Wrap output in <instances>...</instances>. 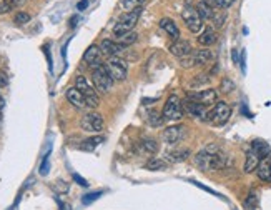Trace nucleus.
<instances>
[{
  "label": "nucleus",
  "mask_w": 271,
  "mask_h": 210,
  "mask_svg": "<svg viewBox=\"0 0 271 210\" xmlns=\"http://www.w3.org/2000/svg\"><path fill=\"white\" fill-rule=\"evenodd\" d=\"M195 164L201 170H221L228 165V157L216 145H208L201 152L196 153Z\"/></svg>",
  "instance_id": "1"
},
{
  "label": "nucleus",
  "mask_w": 271,
  "mask_h": 210,
  "mask_svg": "<svg viewBox=\"0 0 271 210\" xmlns=\"http://www.w3.org/2000/svg\"><path fill=\"white\" fill-rule=\"evenodd\" d=\"M138 15H140V9L123 14L118 22H116V25L113 27V34H115V37L120 39V37H123V35L130 34V32L133 30V27L136 25V22H138Z\"/></svg>",
  "instance_id": "2"
},
{
  "label": "nucleus",
  "mask_w": 271,
  "mask_h": 210,
  "mask_svg": "<svg viewBox=\"0 0 271 210\" xmlns=\"http://www.w3.org/2000/svg\"><path fill=\"white\" fill-rule=\"evenodd\" d=\"M165 120H180L183 117V104H181L178 95H170L168 100L165 102L163 112H161Z\"/></svg>",
  "instance_id": "3"
},
{
  "label": "nucleus",
  "mask_w": 271,
  "mask_h": 210,
  "mask_svg": "<svg viewBox=\"0 0 271 210\" xmlns=\"http://www.w3.org/2000/svg\"><path fill=\"white\" fill-rule=\"evenodd\" d=\"M105 68L110 74V77L116 82H123L127 79V72H128V65L123 59L120 57H110L105 63Z\"/></svg>",
  "instance_id": "4"
},
{
  "label": "nucleus",
  "mask_w": 271,
  "mask_h": 210,
  "mask_svg": "<svg viewBox=\"0 0 271 210\" xmlns=\"http://www.w3.org/2000/svg\"><path fill=\"white\" fill-rule=\"evenodd\" d=\"M92 80H94V85L100 94H105L108 92L113 85V79L110 74L107 72L105 65H98L94 68V74H92Z\"/></svg>",
  "instance_id": "5"
},
{
  "label": "nucleus",
  "mask_w": 271,
  "mask_h": 210,
  "mask_svg": "<svg viewBox=\"0 0 271 210\" xmlns=\"http://www.w3.org/2000/svg\"><path fill=\"white\" fill-rule=\"evenodd\" d=\"M75 87L83 94L85 102H87V107H90V108L98 107V94H97V88L92 87L85 77H77Z\"/></svg>",
  "instance_id": "6"
},
{
  "label": "nucleus",
  "mask_w": 271,
  "mask_h": 210,
  "mask_svg": "<svg viewBox=\"0 0 271 210\" xmlns=\"http://www.w3.org/2000/svg\"><path fill=\"white\" fill-rule=\"evenodd\" d=\"M230 115H232V107L226 102H216L215 107L210 110V120L208 122L215 125H223L228 122Z\"/></svg>",
  "instance_id": "7"
},
{
  "label": "nucleus",
  "mask_w": 271,
  "mask_h": 210,
  "mask_svg": "<svg viewBox=\"0 0 271 210\" xmlns=\"http://www.w3.org/2000/svg\"><path fill=\"white\" fill-rule=\"evenodd\" d=\"M183 20L185 23H187V27L192 32H200L201 29H203V19H201L200 12L196 10V7H185L183 9Z\"/></svg>",
  "instance_id": "8"
},
{
  "label": "nucleus",
  "mask_w": 271,
  "mask_h": 210,
  "mask_svg": "<svg viewBox=\"0 0 271 210\" xmlns=\"http://www.w3.org/2000/svg\"><path fill=\"white\" fill-rule=\"evenodd\" d=\"M183 107L190 112V115L196 117V119L203 120V122H208V120H210V110H208V107H206V105L198 104V102H195V100L188 99V100H185Z\"/></svg>",
  "instance_id": "9"
},
{
  "label": "nucleus",
  "mask_w": 271,
  "mask_h": 210,
  "mask_svg": "<svg viewBox=\"0 0 271 210\" xmlns=\"http://www.w3.org/2000/svg\"><path fill=\"white\" fill-rule=\"evenodd\" d=\"M82 128L85 132H102L103 128V119L98 114H87L82 117Z\"/></svg>",
  "instance_id": "10"
},
{
  "label": "nucleus",
  "mask_w": 271,
  "mask_h": 210,
  "mask_svg": "<svg viewBox=\"0 0 271 210\" xmlns=\"http://www.w3.org/2000/svg\"><path fill=\"white\" fill-rule=\"evenodd\" d=\"M216 95H218L216 92L213 88H210V90H201V92H195V94H190L188 99L203 105H212L216 102Z\"/></svg>",
  "instance_id": "11"
},
{
  "label": "nucleus",
  "mask_w": 271,
  "mask_h": 210,
  "mask_svg": "<svg viewBox=\"0 0 271 210\" xmlns=\"http://www.w3.org/2000/svg\"><path fill=\"white\" fill-rule=\"evenodd\" d=\"M183 132H185L183 125H172V127H168L167 130H163L161 139H163V142H167V144H176L178 140L183 137Z\"/></svg>",
  "instance_id": "12"
},
{
  "label": "nucleus",
  "mask_w": 271,
  "mask_h": 210,
  "mask_svg": "<svg viewBox=\"0 0 271 210\" xmlns=\"http://www.w3.org/2000/svg\"><path fill=\"white\" fill-rule=\"evenodd\" d=\"M125 48L123 43L120 42H113V40H103L102 45H100V50H102V55H107V57H116Z\"/></svg>",
  "instance_id": "13"
},
{
  "label": "nucleus",
  "mask_w": 271,
  "mask_h": 210,
  "mask_svg": "<svg viewBox=\"0 0 271 210\" xmlns=\"http://www.w3.org/2000/svg\"><path fill=\"white\" fill-rule=\"evenodd\" d=\"M170 52L176 57H188L192 54V45H190L188 40H175V42L170 45Z\"/></svg>",
  "instance_id": "14"
},
{
  "label": "nucleus",
  "mask_w": 271,
  "mask_h": 210,
  "mask_svg": "<svg viewBox=\"0 0 271 210\" xmlns=\"http://www.w3.org/2000/svg\"><path fill=\"white\" fill-rule=\"evenodd\" d=\"M100 57H102V50H100V47L98 45H90L87 50H85L83 60L88 63V65H92L95 68V67L102 65V63H100Z\"/></svg>",
  "instance_id": "15"
},
{
  "label": "nucleus",
  "mask_w": 271,
  "mask_h": 210,
  "mask_svg": "<svg viewBox=\"0 0 271 210\" xmlns=\"http://www.w3.org/2000/svg\"><path fill=\"white\" fill-rule=\"evenodd\" d=\"M65 95H67V100H68V102H70L72 105H74V107H77V108H85V107H87V102H85L83 94H82V92H80L77 87L68 88Z\"/></svg>",
  "instance_id": "16"
},
{
  "label": "nucleus",
  "mask_w": 271,
  "mask_h": 210,
  "mask_svg": "<svg viewBox=\"0 0 271 210\" xmlns=\"http://www.w3.org/2000/svg\"><path fill=\"white\" fill-rule=\"evenodd\" d=\"M213 60V54L210 50H206V48H203V50H198L193 54L192 57V62L193 65H198V67H203V65H208L210 62Z\"/></svg>",
  "instance_id": "17"
},
{
  "label": "nucleus",
  "mask_w": 271,
  "mask_h": 210,
  "mask_svg": "<svg viewBox=\"0 0 271 210\" xmlns=\"http://www.w3.org/2000/svg\"><path fill=\"white\" fill-rule=\"evenodd\" d=\"M261 160H263L261 157L258 155V153L254 152L253 148H250L248 153H246V160H245V172H246V173H250V172L256 170L258 165H260Z\"/></svg>",
  "instance_id": "18"
},
{
  "label": "nucleus",
  "mask_w": 271,
  "mask_h": 210,
  "mask_svg": "<svg viewBox=\"0 0 271 210\" xmlns=\"http://www.w3.org/2000/svg\"><path fill=\"white\" fill-rule=\"evenodd\" d=\"M160 27H161V29H163L165 32H167L168 37H172L173 40H178V39H180V29H178L176 23L173 22L172 19H161Z\"/></svg>",
  "instance_id": "19"
},
{
  "label": "nucleus",
  "mask_w": 271,
  "mask_h": 210,
  "mask_svg": "<svg viewBox=\"0 0 271 210\" xmlns=\"http://www.w3.org/2000/svg\"><path fill=\"white\" fill-rule=\"evenodd\" d=\"M256 170H258V177H260L263 182H271V160L268 157H265V159L261 160Z\"/></svg>",
  "instance_id": "20"
},
{
  "label": "nucleus",
  "mask_w": 271,
  "mask_h": 210,
  "mask_svg": "<svg viewBox=\"0 0 271 210\" xmlns=\"http://www.w3.org/2000/svg\"><path fill=\"white\" fill-rule=\"evenodd\" d=\"M196 10L200 12L201 19L203 20H212L215 17V10H213V5H210L208 2H205V0H201L200 3L196 5Z\"/></svg>",
  "instance_id": "21"
},
{
  "label": "nucleus",
  "mask_w": 271,
  "mask_h": 210,
  "mask_svg": "<svg viewBox=\"0 0 271 210\" xmlns=\"http://www.w3.org/2000/svg\"><path fill=\"white\" fill-rule=\"evenodd\" d=\"M218 40V35H216V32L213 30V29H206L203 34H200V37H198V42L201 43V45H213Z\"/></svg>",
  "instance_id": "22"
},
{
  "label": "nucleus",
  "mask_w": 271,
  "mask_h": 210,
  "mask_svg": "<svg viewBox=\"0 0 271 210\" xmlns=\"http://www.w3.org/2000/svg\"><path fill=\"white\" fill-rule=\"evenodd\" d=\"M252 148L258 153V155L261 157V159H265V157L270 155V145L266 144L265 140H260V139H258V140H253Z\"/></svg>",
  "instance_id": "23"
},
{
  "label": "nucleus",
  "mask_w": 271,
  "mask_h": 210,
  "mask_svg": "<svg viewBox=\"0 0 271 210\" xmlns=\"http://www.w3.org/2000/svg\"><path fill=\"white\" fill-rule=\"evenodd\" d=\"M190 155L188 150H175V152H168L165 155V160H170V162H181V160H187Z\"/></svg>",
  "instance_id": "24"
},
{
  "label": "nucleus",
  "mask_w": 271,
  "mask_h": 210,
  "mask_svg": "<svg viewBox=\"0 0 271 210\" xmlns=\"http://www.w3.org/2000/svg\"><path fill=\"white\" fill-rule=\"evenodd\" d=\"M163 115L158 114L156 110H152L148 114V124L152 125V127H160L161 124H163Z\"/></svg>",
  "instance_id": "25"
},
{
  "label": "nucleus",
  "mask_w": 271,
  "mask_h": 210,
  "mask_svg": "<svg viewBox=\"0 0 271 210\" xmlns=\"http://www.w3.org/2000/svg\"><path fill=\"white\" fill-rule=\"evenodd\" d=\"M141 5H143V0H122V7L128 12L140 9Z\"/></svg>",
  "instance_id": "26"
},
{
  "label": "nucleus",
  "mask_w": 271,
  "mask_h": 210,
  "mask_svg": "<svg viewBox=\"0 0 271 210\" xmlns=\"http://www.w3.org/2000/svg\"><path fill=\"white\" fill-rule=\"evenodd\" d=\"M141 147H143V150L148 153H156V150H158L156 140H152V139H145L143 142H141Z\"/></svg>",
  "instance_id": "27"
},
{
  "label": "nucleus",
  "mask_w": 271,
  "mask_h": 210,
  "mask_svg": "<svg viewBox=\"0 0 271 210\" xmlns=\"http://www.w3.org/2000/svg\"><path fill=\"white\" fill-rule=\"evenodd\" d=\"M102 137H92V139L85 140V142L82 144V148L83 150H94V148L97 147L98 144H102Z\"/></svg>",
  "instance_id": "28"
},
{
  "label": "nucleus",
  "mask_w": 271,
  "mask_h": 210,
  "mask_svg": "<svg viewBox=\"0 0 271 210\" xmlns=\"http://www.w3.org/2000/svg\"><path fill=\"white\" fill-rule=\"evenodd\" d=\"M147 168H148V170H163V168H165V160L150 159L147 162Z\"/></svg>",
  "instance_id": "29"
},
{
  "label": "nucleus",
  "mask_w": 271,
  "mask_h": 210,
  "mask_svg": "<svg viewBox=\"0 0 271 210\" xmlns=\"http://www.w3.org/2000/svg\"><path fill=\"white\" fill-rule=\"evenodd\" d=\"M205 2H208L213 7H218V9H228L230 5H233L234 0H205Z\"/></svg>",
  "instance_id": "30"
},
{
  "label": "nucleus",
  "mask_w": 271,
  "mask_h": 210,
  "mask_svg": "<svg viewBox=\"0 0 271 210\" xmlns=\"http://www.w3.org/2000/svg\"><path fill=\"white\" fill-rule=\"evenodd\" d=\"M136 39H138V35H136L135 32H130V34H127V35H123V37H120L118 42L123 43V45L127 47V45H132V43L135 42Z\"/></svg>",
  "instance_id": "31"
},
{
  "label": "nucleus",
  "mask_w": 271,
  "mask_h": 210,
  "mask_svg": "<svg viewBox=\"0 0 271 210\" xmlns=\"http://www.w3.org/2000/svg\"><path fill=\"white\" fill-rule=\"evenodd\" d=\"M28 20H30V15H28L27 12H19V14L15 15V23H17V25H23Z\"/></svg>",
  "instance_id": "32"
},
{
  "label": "nucleus",
  "mask_w": 271,
  "mask_h": 210,
  "mask_svg": "<svg viewBox=\"0 0 271 210\" xmlns=\"http://www.w3.org/2000/svg\"><path fill=\"white\" fill-rule=\"evenodd\" d=\"M233 88H234V85H233L232 80H230V79H225V80H223V84H221V90L228 94V92H232Z\"/></svg>",
  "instance_id": "33"
},
{
  "label": "nucleus",
  "mask_w": 271,
  "mask_h": 210,
  "mask_svg": "<svg viewBox=\"0 0 271 210\" xmlns=\"http://www.w3.org/2000/svg\"><path fill=\"white\" fill-rule=\"evenodd\" d=\"M245 207L248 210H254V207H256V197H254V193L248 197V202L245 204Z\"/></svg>",
  "instance_id": "34"
},
{
  "label": "nucleus",
  "mask_w": 271,
  "mask_h": 210,
  "mask_svg": "<svg viewBox=\"0 0 271 210\" xmlns=\"http://www.w3.org/2000/svg\"><path fill=\"white\" fill-rule=\"evenodd\" d=\"M205 82H208V75H200V77H196V79H193L192 85L198 87V85H201V84H205Z\"/></svg>",
  "instance_id": "35"
},
{
  "label": "nucleus",
  "mask_w": 271,
  "mask_h": 210,
  "mask_svg": "<svg viewBox=\"0 0 271 210\" xmlns=\"http://www.w3.org/2000/svg\"><path fill=\"white\" fill-rule=\"evenodd\" d=\"M98 197H100V192L90 193V195H85L83 197V204H90V202H94V199H98Z\"/></svg>",
  "instance_id": "36"
},
{
  "label": "nucleus",
  "mask_w": 271,
  "mask_h": 210,
  "mask_svg": "<svg viewBox=\"0 0 271 210\" xmlns=\"http://www.w3.org/2000/svg\"><path fill=\"white\" fill-rule=\"evenodd\" d=\"M7 3L12 7V9H15V7H20V5H23L25 3V0H5Z\"/></svg>",
  "instance_id": "37"
},
{
  "label": "nucleus",
  "mask_w": 271,
  "mask_h": 210,
  "mask_svg": "<svg viewBox=\"0 0 271 210\" xmlns=\"http://www.w3.org/2000/svg\"><path fill=\"white\" fill-rule=\"evenodd\" d=\"M47 170H48V157L43 159V164H42V167H40V173H42V175H47Z\"/></svg>",
  "instance_id": "38"
},
{
  "label": "nucleus",
  "mask_w": 271,
  "mask_h": 210,
  "mask_svg": "<svg viewBox=\"0 0 271 210\" xmlns=\"http://www.w3.org/2000/svg\"><path fill=\"white\" fill-rule=\"evenodd\" d=\"M10 9H12V7H10L7 2H2V3H0V14H5V12H9Z\"/></svg>",
  "instance_id": "39"
},
{
  "label": "nucleus",
  "mask_w": 271,
  "mask_h": 210,
  "mask_svg": "<svg viewBox=\"0 0 271 210\" xmlns=\"http://www.w3.org/2000/svg\"><path fill=\"white\" fill-rule=\"evenodd\" d=\"M74 180H75V182H78V184L82 185V187H87V185H88L87 182H85L80 175H77V173H74Z\"/></svg>",
  "instance_id": "40"
},
{
  "label": "nucleus",
  "mask_w": 271,
  "mask_h": 210,
  "mask_svg": "<svg viewBox=\"0 0 271 210\" xmlns=\"http://www.w3.org/2000/svg\"><path fill=\"white\" fill-rule=\"evenodd\" d=\"M7 82H9V80H7V75L0 72V88L5 87V85H7Z\"/></svg>",
  "instance_id": "41"
},
{
  "label": "nucleus",
  "mask_w": 271,
  "mask_h": 210,
  "mask_svg": "<svg viewBox=\"0 0 271 210\" xmlns=\"http://www.w3.org/2000/svg\"><path fill=\"white\" fill-rule=\"evenodd\" d=\"M87 5H88V0H82V2H78L77 9H78V10H83V9H87Z\"/></svg>",
  "instance_id": "42"
},
{
  "label": "nucleus",
  "mask_w": 271,
  "mask_h": 210,
  "mask_svg": "<svg viewBox=\"0 0 271 210\" xmlns=\"http://www.w3.org/2000/svg\"><path fill=\"white\" fill-rule=\"evenodd\" d=\"M3 107H5V100H3V97L0 95V110H2Z\"/></svg>",
  "instance_id": "43"
},
{
  "label": "nucleus",
  "mask_w": 271,
  "mask_h": 210,
  "mask_svg": "<svg viewBox=\"0 0 271 210\" xmlns=\"http://www.w3.org/2000/svg\"><path fill=\"white\" fill-rule=\"evenodd\" d=\"M233 60H234V62H238V54H236V50H233Z\"/></svg>",
  "instance_id": "44"
},
{
  "label": "nucleus",
  "mask_w": 271,
  "mask_h": 210,
  "mask_svg": "<svg viewBox=\"0 0 271 210\" xmlns=\"http://www.w3.org/2000/svg\"><path fill=\"white\" fill-rule=\"evenodd\" d=\"M0 120H2V110H0Z\"/></svg>",
  "instance_id": "45"
}]
</instances>
